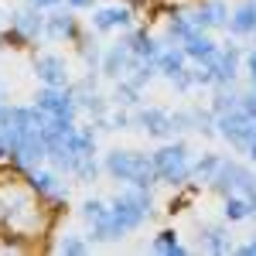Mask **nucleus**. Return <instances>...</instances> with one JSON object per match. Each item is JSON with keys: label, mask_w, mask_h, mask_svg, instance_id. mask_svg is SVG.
<instances>
[{"label": "nucleus", "mask_w": 256, "mask_h": 256, "mask_svg": "<svg viewBox=\"0 0 256 256\" xmlns=\"http://www.w3.org/2000/svg\"><path fill=\"white\" fill-rule=\"evenodd\" d=\"M123 38H126L130 52H134L140 62H154L158 52L164 48V41H160L154 31H147V28H130V31H123Z\"/></svg>", "instance_id": "16"}, {"label": "nucleus", "mask_w": 256, "mask_h": 256, "mask_svg": "<svg viewBox=\"0 0 256 256\" xmlns=\"http://www.w3.org/2000/svg\"><path fill=\"white\" fill-rule=\"evenodd\" d=\"M232 38H256V0H242L236 10H229V28Z\"/></svg>", "instance_id": "17"}, {"label": "nucleus", "mask_w": 256, "mask_h": 256, "mask_svg": "<svg viewBox=\"0 0 256 256\" xmlns=\"http://www.w3.org/2000/svg\"><path fill=\"white\" fill-rule=\"evenodd\" d=\"M246 158H250V160H253V164H256V137L250 140V147H246Z\"/></svg>", "instance_id": "35"}, {"label": "nucleus", "mask_w": 256, "mask_h": 256, "mask_svg": "<svg viewBox=\"0 0 256 256\" xmlns=\"http://www.w3.org/2000/svg\"><path fill=\"white\" fill-rule=\"evenodd\" d=\"M192 20L198 24V31H222L229 28V7L222 0H202L192 10Z\"/></svg>", "instance_id": "15"}, {"label": "nucleus", "mask_w": 256, "mask_h": 256, "mask_svg": "<svg viewBox=\"0 0 256 256\" xmlns=\"http://www.w3.org/2000/svg\"><path fill=\"white\" fill-rule=\"evenodd\" d=\"M79 218L86 222V229H96L99 222L110 218V202L106 198H86L79 205Z\"/></svg>", "instance_id": "22"}, {"label": "nucleus", "mask_w": 256, "mask_h": 256, "mask_svg": "<svg viewBox=\"0 0 256 256\" xmlns=\"http://www.w3.org/2000/svg\"><path fill=\"white\" fill-rule=\"evenodd\" d=\"M150 158H154V171H158L160 184L181 188L192 181V154H188L184 140H164Z\"/></svg>", "instance_id": "3"}, {"label": "nucleus", "mask_w": 256, "mask_h": 256, "mask_svg": "<svg viewBox=\"0 0 256 256\" xmlns=\"http://www.w3.org/2000/svg\"><path fill=\"white\" fill-rule=\"evenodd\" d=\"M123 4H130V7L137 10V7H144V4H150V0H123Z\"/></svg>", "instance_id": "36"}, {"label": "nucleus", "mask_w": 256, "mask_h": 256, "mask_svg": "<svg viewBox=\"0 0 256 256\" xmlns=\"http://www.w3.org/2000/svg\"><path fill=\"white\" fill-rule=\"evenodd\" d=\"M137 62L140 58L130 52L126 38H120V41H113V44H106V48H102V65H99V72H102L106 79H123Z\"/></svg>", "instance_id": "11"}, {"label": "nucleus", "mask_w": 256, "mask_h": 256, "mask_svg": "<svg viewBox=\"0 0 256 256\" xmlns=\"http://www.w3.org/2000/svg\"><path fill=\"white\" fill-rule=\"evenodd\" d=\"M154 65H158V76H164V79L171 82L174 76H181L188 68V55H184L181 44H164L158 52V58H154Z\"/></svg>", "instance_id": "18"}, {"label": "nucleus", "mask_w": 256, "mask_h": 256, "mask_svg": "<svg viewBox=\"0 0 256 256\" xmlns=\"http://www.w3.org/2000/svg\"><path fill=\"white\" fill-rule=\"evenodd\" d=\"M208 106H212V113H216V116H218V113L236 110V106H239V89L232 86V82H229V86H216V96H212Z\"/></svg>", "instance_id": "26"}, {"label": "nucleus", "mask_w": 256, "mask_h": 256, "mask_svg": "<svg viewBox=\"0 0 256 256\" xmlns=\"http://www.w3.org/2000/svg\"><path fill=\"white\" fill-rule=\"evenodd\" d=\"M242 72H246V79H250V89H256V48L242 52Z\"/></svg>", "instance_id": "29"}, {"label": "nucleus", "mask_w": 256, "mask_h": 256, "mask_svg": "<svg viewBox=\"0 0 256 256\" xmlns=\"http://www.w3.org/2000/svg\"><path fill=\"white\" fill-rule=\"evenodd\" d=\"M102 171L120 181V184H137V188H154L160 184L158 171H154V158L144 150H130V147H113L102 158Z\"/></svg>", "instance_id": "1"}, {"label": "nucleus", "mask_w": 256, "mask_h": 256, "mask_svg": "<svg viewBox=\"0 0 256 256\" xmlns=\"http://www.w3.org/2000/svg\"><path fill=\"white\" fill-rule=\"evenodd\" d=\"M34 76H38L41 86H72V76H68V65L62 55L55 52H44L34 58Z\"/></svg>", "instance_id": "13"}, {"label": "nucleus", "mask_w": 256, "mask_h": 256, "mask_svg": "<svg viewBox=\"0 0 256 256\" xmlns=\"http://www.w3.org/2000/svg\"><path fill=\"white\" fill-rule=\"evenodd\" d=\"M232 253H239V256H256V232H253V236H250V239H246L242 246H236Z\"/></svg>", "instance_id": "32"}, {"label": "nucleus", "mask_w": 256, "mask_h": 256, "mask_svg": "<svg viewBox=\"0 0 256 256\" xmlns=\"http://www.w3.org/2000/svg\"><path fill=\"white\" fill-rule=\"evenodd\" d=\"M28 4H31V7H41V10H44V7H62V4H68V0H28Z\"/></svg>", "instance_id": "34"}, {"label": "nucleus", "mask_w": 256, "mask_h": 256, "mask_svg": "<svg viewBox=\"0 0 256 256\" xmlns=\"http://www.w3.org/2000/svg\"><path fill=\"white\" fill-rule=\"evenodd\" d=\"M171 86H174L178 92H192V89H195V79H192V68H184L181 76H174V79H171Z\"/></svg>", "instance_id": "30"}, {"label": "nucleus", "mask_w": 256, "mask_h": 256, "mask_svg": "<svg viewBox=\"0 0 256 256\" xmlns=\"http://www.w3.org/2000/svg\"><path fill=\"white\" fill-rule=\"evenodd\" d=\"M34 106L44 116H72L76 120V113H79L72 86H41L34 92Z\"/></svg>", "instance_id": "7"}, {"label": "nucleus", "mask_w": 256, "mask_h": 256, "mask_svg": "<svg viewBox=\"0 0 256 256\" xmlns=\"http://www.w3.org/2000/svg\"><path fill=\"white\" fill-rule=\"evenodd\" d=\"M218 164H222V154L205 150L198 160H192V178H195V181H202V184H208V181H212V174L218 171Z\"/></svg>", "instance_id": "25"}, {"label": "nucleus", "mask_w": 256, "mask_h": 256, "mask_svg": "<svg viewBox=\"0 0 256 256\" xmlns=\"http://www.w3.org/2000/svg\"><path fill=\"white\" fill-rule=\"evenodd\" d=\"M222 218L232 226V222H246V218H253V208H250V202L242 195H226L222 198Z\"/></svg>", "instance_id": "24"}, {"label": "nucleus", "mask_w": 256, "mask_h": 256, "mask_svg": "<svg viewBox=\"0 0 256 256\" xmlns=\"http://www.w3.org/2000/svg\"><path fill=\"white\" fill-rule=\"evenodd\" d=\"M0 110H4V106H0Z\"/></svg>", "instance_id": "38"}, {"label": "nucleus", "mask_w": 256, "mask_h": 256, "mask_svg": "<svg viewBox=\"0 0 256 256\" xmlns=\"http://www.w3.org/2000/svg\"><path fill=\"white\" fill-rule=\"evenodd\" d=\"M82 34V24H79V10H72L68 4L65 7H52V14L44 18V41L52 44H76Z\"/></svg>", "instance_id": "6"}, {"label": "nucleus", "mask_w": 256, "mask_h": 256, "mask_svg": "<svg viewBox=\"0 0 256 256\" xmlns=\"http://www.w3.org/2000/svg\"><path fill=\"white\" fill-rule=\"evenodd\" d=\"M62 150H68V154H76V158H96V130H92V126H76V130L65 137Z\"/></svg>", "instance_id": "20"}, {"label": "nucleus", "mask_w": 256, "mask_h": 256, "mask_svg": "<svg viewBox=\"0 0 256 256\" xmlns=\"http://www.w3.org/2000/svg\"><path fill=\"white\" fill-rule=\"evenodd\" d=\"M150 250L154 253H164V256H184L188 253V246L178 239V229H160L158 236L150 239Z\"/></svg>", "instance_id": "23"}, {"label": "nucleus", "mask_w": 256, "mask_h": 256, "mask_svg": "<svg viewBox=\"0 0 256 256\" xmlns=\"http://www.w3.org/2000/svg\"><path fill=\"white\" fill-rule=\"evenodd\" d=\"M110 208H113V218L123 226V232H137L140 226L154 216V195H150V188L126 184L123 192H116L110 198Z\"/></svg>", "instance_id": "2"}, {"label": "nucleus", "mask_w": 256, "mask_h": 256, "mask_svg": "<svg viewBox=\"0 0 256 256\" xmlns=\"http://www.w3.org/2000/svg\"><path fill=\"white\" fill-rule=\"evenodd\" d=\"M198 250H205V253H232L236 246H232V236H229V222L222 218V222H202L198 226Z\"/></svg>", "instance_id": "12"}, {"label": "nucleus", "mask_w": 256, "mask_h": 256, "mask_svg": "<svg viewBox=\"0 0 256 256\" xmlns=\"http://www.w3.org/2000/svg\"><path fill=\"white\" fill-rule=\"evenodd\" d=\"M89 28L106 34V31H130L134 28V7L130 4H110V7H92Z\"/></svg>", "instance_id": "9"}, {"label": "nucleus", "mask_w": 256, "mask_h": 256, "mask_svg": "<svg viewBox=\"0 0 256 256\" xmlns=\"http://www.w3.org/2000/svg\"><path fill=\"white\" fill-rule=\"evenodd\" d=\"M68 7H72V10H92L96 0H68Z\"/></svg>", "instance_id": "33"}, {"label": "nucleus", "mask_w": 256, "mask_h": 256, "mask_svg": "<svg viewBox=\"0 0 256 256\" xmlns=\"http://www.w3.org/2000/svg\"><path fill=\"white\" fill-rule=\"evenodd\" d=\"M205 65L212 68L216 86H229V82H236V76L242 72V48H239L236 41H226V44H218V52L205 62Z\"/></svg>", "instance_id": "8"}, {"label": "nucleus", "mask_w": 256, "mask_h": 256, "mask_svg": "<svg viewBox=\"0 0 256 256\" xmlns=\"http://www.w3.org/2000/svg\"><path fill=\"white\" fill-rule=\"evenodd\" d=\"M52 250L65 256H86V253H92V236H86V232H58Z\"/></svg>", "instance_id": "21"}, {"label": "nucleus", "mask_w": 256, "mask_h": 256, "mask_svg": "<svg viewBox=\"0 0 256 256\" xmlns=\"http://www.w3.org/2000/svg\"><path fill=\"white\" fill-rule=\"evenodd\" d=\"M134 126L147 130L150 137H158V140L174 137V116H171V110H160V106H137Z\"/></svg>", "instance_id": "10"}, {"label": "nucleus", "mask_w": 256, "mask_h": 256, "mask_svg": "<svg viewBox=\"0 0 256 256\" xmlns=\"http://www.w3.org/2000/svg\"><path fill=\"white\" fill-rule=\"evenodd\" d=\"M140 92H144V89H140V86H134L130 79H116L113 102H116V106H134V110H137V106H140Z\"/></svg>", "instance_id": "27"}, {"label": "nucleus", "mask_w": 256, "mask_h": 256, "mask_svg": "<svg viewBox=\"0 0 256 256\" xmlns=\"http://www.w3.org/2000/svg\"><path fill=\"white\" fill-rule=\"evenodd\" d=\"M216 134L229 140L232 150L246 154L250 140L256 137V116H250V113L239 110V106H236V110H229V113H218V116H216Z\"/></svg>", "instance_id": "4"}, {"label": "nucleus", "mask_w": 256, "mask_h": 256, "mask_svg": "<svg viewBox=\"0 0 256 256\" xmlns=\"http://www.w3.org/2000/svg\"><path fill=\"white\" fill-rule=\"evenodd\" d=\"M28 181H31V188H34V195L48 205V208H55L58 212L62 205H65V198H68V188H65V181H62V174L48 164H38V168H31L28 171Z\"/></svg>", "instance_id": "5"}, {"label": "nucleus", "mask_w": 256, "mask_h": 256, "mask_svg": "<svg viewBox=\"0 0 256 256\" xmlns=\"http://www.w3.org/2000/svg\"><path fill=\"white\" fill-rule=\"evenodd\" d=\"M99 171H102V164H99L96 158H79L68 178H76L79 184H89V181H96V178H99Z\"/></svg>", "instance_id": "28"}, {"label": "nucleus", "mask_w": 256, "mask_h": 256, "mask_svg": "<svg viewBox=\"0 0 256 256\" xmlns=\"http://www.w3.org/2000/svg\"><path fill=\"white\" fill-rule=\"evenodd\" d=\"M192 79H195V86H216L208 65H195V68H192Z\"/></svg>", "instance_id": "31"}, {"label": "nucleus", "mask_w": 256, "mask_h": 256, "mask_svg": "<svg viewBox=\"0 0 256 256\" xmlns=\"http://www.w3.org/2000/svg\"><path fill=\"white\" fill-rule=\"evenodd\" d=\"M10 28H14L28 44L44 38V14H41V7H31V4L18 7V10L10 14Z\"/></svg>", "instance_id": "14"}, {"label": "nucleus", "mask_w": 256, "mask_h": 256, "mask_svg": "<svg viewBox=\"0 0 256 256\" xmlns=\"http://www.w3.org/2000/svg\"><path fill=\"white\" fill-rule=\"evenodd\" d=\"M181 48H184V55L188 62H195V65H205V62L212 58L218 52V41L208 34V31H195L188 41H181Z\"/></svg>", "instance_id": "19"}, {"label": "nucleus", "mask_w": 256, "mask_h": 256, "mask_svg": "<svg viewBox=\"0 0 256 256\" xmlns=\"http://www.w3.org/2000/svg\"><path fill=\"white\" fill-rule=\"evenodd\" d=\"M0 222H4V205H0Z\"/></svg>", "instance_id": "37"}]
</instances>
